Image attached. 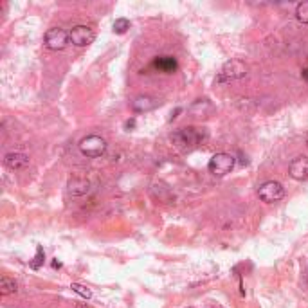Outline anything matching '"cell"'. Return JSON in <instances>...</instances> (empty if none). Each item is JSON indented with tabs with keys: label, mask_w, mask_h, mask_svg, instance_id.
<instances>
[{
	"label": "cell",
	"mask_w": 308,
	"mask_h": 308,
	"mask_svg": "<svg viewBox=\"0 0 308 308\" xmlns=\"http://www.w3.org/2000/svg\"><path fill=\"white\" fill-rule=\"evenodd\" d=\"M207 137L204 128H197V126H188V128H180L177 132H173L171 141H173L179 148H193L197 144H200L202 141Z\"/></svg>",
	"instance_id": "6da1fadb"
},
{
	"label": "cell",
	"mask_w": 308,
	"mask_h": 308,
	"mask_svg": "<svg viewBox=\"0 0 308 308\" xmlns=\"http://www.w3.org/2000/svg\"><path fill=\"white\" fill-rule=\"evenodd\" d=\"M80 152L89 157V159H96V157H101V155L106 152V141L100 135H87L80 141Z\"/></svg>",
	"instance_id": "7a4b0ae2"
},
{
	"label": "cell",
	"mask_w": 308,
	"mask_h": 308,
	"mask_svg": "<svg viewBox=\"0 0 308 308\" xmlns=\"http://www.w3.org/2000/svg\"><path fill=\"white\" fill-rule=\"evenodd\" d=\"M236 164V159H234L231 154H214L207 162V169L216 177H224V175L231 173Z\"/></svg>",
	"instance_id": "3957f363"
},
{
	"label": "cell",
	"mask_w": 308,
	"mask_h": 308,
	"mask_svg": "<svg viewBox=\"0 0 308 308\" xmlns=\"http://www.w3.org/2000/svg\"><path fill=\"white\" fill-rule=\"evenodd\" d=\"M258 197L267 204H274L285 197V188L278 180H267L258 188Z\"/></svg>",
	"instance_id": "277c9868"
},
{
	"label": "cell",
	"mask_w": 308,
	"mask_h": 308,
	"mask_svg": "<svg viewBox=\"0 0 308 308\" xmlns=\"http://www.w3.org/2000/svg\"><path fill=\"white\" fill-rule=\"evenodd\" d=\"M247 76V65L240 60H231L222 67L218 76V81H233V80H242Z\"/></svg>",
	"instance_id": "5b68a950"
},
{
	"label": "cell",
	"mask_w": 308,
	"mask_h": 308,
	"mask_svg": "<svg viewBox=\"0 0 308 308\" xmlns=\"http://www.w3.org/2000/svg\"><path fill=\"white\" fill-rule=\"evenodd\" d=\"M94 38H96L94 31L90 29V27H87V25H76L69 33V42L72 45H76V47H87V45H90L94 42Z\"/></svg>",
	"instance_id": "8992f818"
},
{
	"label": "cell",
	"mask_w": 308,
	"mask_h": 308,
	"mask_svg": "<svg viewBox=\"0 0 308 308\" xmlns=\"http://www.w3.org/2000/svg\"><path fill=\"white\" fill-rule=\"evenodd\" d=\"M69 42V35L60 27H52L45 33V45L51 51H61L65 49V45Z\"/></svg>",
	"instance_id": "52a82bcc"
},
{
	"label": "cell",
	"mask_w": 308,
	"mask_h": 308,
	"mask_svg": "<svg viewBox=\"0 0 308 308\" xmlns=\"http://www.w3.org/2000/svg\"><path fill=\"white\" fill-rule=\"evenodd\" d=\"M288 173L296 180H307L308 179V157L307 155H299L290 162L288 166Z\"/></svg>",
	"instance_id": "ba28073f"
},
{
	"label": "cell",
	"mask_w": 308,
	"mask_h": 308,
	"mask_svg": "<svg viewBox=\"0 0 308 308\" xmlns=\"http://www.w3.org/2000/svg\"><path fill=\"white\" fill-rule=\"evenodd\" d=\"M157 106H160V101L154 96H137L132 101V110L134 112H150V110H155Z\"/></svg>",
	"instance_id": "9c48e42d"
},
{
	"label": "cell",
	"mask_w": 308,
	"mask_h": 308,
	"mask_svg": "<svg viewBox=\"0 0 308 308\" xmlns=\"http://www.w3.org/2000/svg\"><path fill=\"white\" fill-rule=\"evenodd\" d=\"M4 164L9 169H22L29 164V157L25 154H20V152H9L4 157Z\"/></svg>",
	"instance_id": "30bf717a"
},
{
	"label": "cell",
	"mask_w": 308,
	"mask_h": 308,
	"mask_svg": "<svg viewBox=\"0 0 308 308\" xmlns=\"http://www.w3.org/2000/svg\"><path fill=\"white\" fill-rule=\"evenodd\" d=\"M154 67L160 72H164V74H173L179 63L175 60L173 56H159V58H155L154 61Z\"/></svg>",
	"instance_id": "8fae6325"
},
{
	"label": "cell",
	"mask_w": 308,
	"mask_h": 308,
	"mask_svg": "<svg viewBox=\"0 0 308 308\" xmlns=\"http://www.w3.org/2000/svg\"><path fill=\"white\" fill-rule=\"evenodd\" d=\"M90 191V182L85 179H72L69 180V193L74 197H81Z\"/></svg>",
	"instance_id": "7c38bea8"
},
{
	"label": "cell",
	"mask_w": 308,
	"mask_h": 308,
	"mask_svg": "<svg viewBox=\"0 0 308 308\" xmlns=\"http://www.w3.org/2000/svg\"><path fill=\"white\" fill-rule=\"evenodd\" d=\"M16 290H18V283H16L15 279L7 278V276H2V279H0V292H2V296L16 294Z\"/></svg>",
	"instance_id": "4fadbf2b"
},
{
	"label": "cell",
	"mask_w": 308,
	"mask_h": 308,
	"mask_svg": "<svg viewBox=\"0 0 308 308\" xmlns=\"http://www.w3.org/2000/svg\"><path fill=\"white\" fill-rule=\"evenodd\" d=\"M296 18L301 24H308V2H301L296 7Z\"/></svg>",
	"instance_id": "5bb4252c"
},
{
	"label": "cell",
	"mask_w": 308,
	"mask_h": 308,
	"mask_svg": "<svg viewBox=\"0 0 308 308\" xmlns=\"http://www.w3.org/2000/svg\"><path fill=\"white\" fill-rule=\"evenodd\" d=\"M112 29H114L115 35H124L130 29V22L126 18H117L114 22V25H112Z\"/></svg>",
	"instance_id": "9a60e30c"
},
{
	"label": "cell",
	"mask_w": 308,
	"mask_h": 308,
	"mask_svg": "<svg viewBox=\"0 0 308 308\" xmlns=\"http://www.w3.org/2000/svg\"><path fill=\"white\" fill-rule=\"evenodd\" d=\"M70 288L74 290L78 296H81L83 299H90L92 298V292H90V288L89 287H85V285H80V283H72L70 285Z\"/></svg>",
	"instance_id": "2e32d148"
},
{
	"label": "cell",
	"mask_w": 308,
	"mask_h": 308,
	"mask_svg": "<svg viewBox=\"0 0 308 308\" xmlns=\"http://www.w3.org/2000/svg\"><path fill=\"white\" fill-rule=\"evenodd\" d=\"M44 259H45V254H44V249L42 247H38L36 249V256L33 258V261H29V267L31 268H40L42 265H44Z\"/></svg>",
	"instance_id": "e0dca14e"
},
{
	"label": "cell",
	"mask_w": 308,
	"mask_h": 308,
	"mask_svg": "<svg viewBox=\"0 0 308 308\" xmlns=\"http://www.w3.org/2000/svg\"><path fill=\"white\" fill-rule=\"evenodd\" d=\"M134 126H135V119L126 121V123H124V128H134Z\"/></svg>",
	"instance_id": "ac0fdd59"
},
{
	"label": "cell",
	"mask_w": 308,
	"mask_h": 308,
	"mask_svg": "<svg viewBox=\"0 0 308 308\" xmlns=\"http://www.w3.org/2000/svg\"><path fill=\"white\" fill-rule=\"evenodd\" d=\"M180 110H182V108H177L175 112H171V121H173L175 117H177V114H180Z\"/></svg>",
	"instance_id": "d6986e66"
},
{
	"label": "cell",
	"mask_w": 308,
	"mask_h": 308,
	"mask_svg": "<svg viewBox=\"0 0 308 308\" xmlns=\"http://www.w3.org/2000/svg\"><path fill=\"white\" fill-rule=\"evenodd\" d=\"M76 308H92V307H89V305H81V303H80Z\"/></svg>",
	"instance_id": "ffe728a7"
},
{
	"label": "cell",
	"mask_w": 308,
	"mask_h": 308,
	"mask_svg": "<svg viewBox=\"0 0 308 308\" xmlns=\"http://www.w3.org/2000/svg\"><path fill=\"white\" fill-rule=\"evenodd\" d=\"M52 267H54V268H56V267L60 268V267H61V263H60V261H54V263H52Z\"/></svg>",
	"instance_id": "44dd1931"
},
{
	"label": "cell",
	"mask_w": 308,
	"mask_h": 308,
	"mask_svg": "<svg viewBox=\"0 0 308 308\" xmlns=\"http://www.w3.org/2000/svg\"><path fill=\"white\" fill-rule=\"evenodd\" d=\"M305 279H307V285H308V270H307V276H305Z\"/></svg>",
	"instance_id": "7402d4cb"
},
{
	"label": "cell",
	"mask_w": 308,
	"mask_h": 308,
	"mask_svg": "<svg viewBox=\"0 0 308 308\" xmlns=\"http://www.w3.org/2000/svg\"><path fill=\"white\" fill-rule=\"evenodd\" d=\"M189 308H191V307H189Z\"/></svg>",
	"instance_id": "603a6c76"
}]
</instances>
